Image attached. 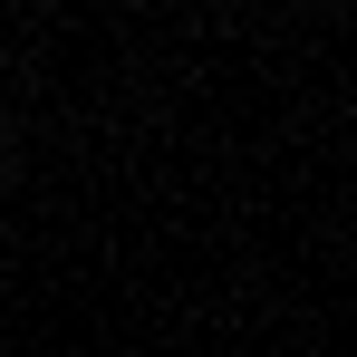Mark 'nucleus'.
Segmentation results:
<instances>
[]
</instances>
